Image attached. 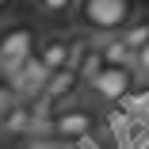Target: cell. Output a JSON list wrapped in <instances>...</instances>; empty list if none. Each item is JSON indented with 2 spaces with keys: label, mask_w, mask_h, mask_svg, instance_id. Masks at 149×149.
<instances>
[{
  "label": "cell",
  "mask_w": 149,
  "mask_h": 149,
  "mask_svg": "<svg viewBox=\"0 0 149 149\" xmlns=\"http://www.w3.org/2000/svg\"><path fill=\"white\" fill-rule=\"evenodd\" d=\"M73 69L84 77V84L100 77L107 69V57H103V42L100 38H77V57H73Z\"/></svg>",
  "instance_id": "6"
},
{
  "label": "cell",
  "mask_w": 149,
  "mask_h": 149,
  "mask_svg": "<svg viewBox=\"0 0 149 149\" xmlns=\"http://www.w3.org/2000/svg\"><path fill=\"white\" fill-rule=\"evenodd\" d=\"M77 0H35V12L42 19H57V15H69V8Z\"/></svg>",
  "instance_id": "10"
},
{
  "label": "cell",
  "mask_w": 149,
  "mask_h": 149,
  "mask_svg": "<svg viewBox=\"0 0 149 149\" xmlns=\"http://www.w3.org/2000/svg\"><path fill=\"white\" fill-rule=\"evenodd\" d=\"M100 130H103L107 138H115V141L130 145V130H138L130 103H111V107H100Z\"/></svg>",
  "instance_id": "5"
},
{
  "label": "cell",
  "mask_w": 149,
  "mask_h": 149,
  "mask_svg": "<svg viewBox=\"0 0 149 149\" xmlns=\"http://www.w3.org/2000/svg\"><path fill=\"white\" fill-rule=\"evenodd\" d=\"M38 123H42V115L35 111V103H31V100H15L12 107H4V134H12V138L31 134Z\"/></svg>",
  "instance_id": "7"
},
{
  "label": "cell",
  "mask_w": 149,
  "mask_h": 149,
  "mask_svg": "<svg viewBox=\"0 0 149 149\" xmlns=\"http://www.w3.org/2000/svg\"><path fill=\"white\" fill-rule=\"evenodd\" d=\"M134 69H138V73H145V77H149V46H145V50H141V54H138V65H134Z\"/></svg>",
  "instance_id": "11"
},
{
  "label": "cell",
  "mask_w": 149,
  "mask_h": 149,
  "mask_svg": "<svg viewBox=\"0 0 149 149\" xmlns=\"http://www.w3.org/2000/svg\"><path fill=\"white\" fill-rule=\"evenodd\" d=\"M118 35L126 38V46H130L134 54H141V50L149 46V15H134V19H130Z\"/></svg>",
  "instance_id": "9"
},
{
  "label": "cell",
  "mask_w": 149,
  "mask_h": 149,
  "mask_svg": "<svg viewBox=\"0 0 149 149\" xmlns=\"http://www.w3.org/2000/svg\"><path fill=\"white\" fill-rule=\"evenodd\" d=\"M35 27L31 23H8L4 27V50H0V61H4V77H12L15 69H23L35 57Z\"/></svg>",
  "instance_id": "2"
},
{
  "label": "cell",
  "mask_w": 149,
  "mask_h": 149,
  "mask_svg": "<svg viewBox=\"0 0 149 149\" xmlns=\"http://www.w3.org/2000/svg\"><path fill=\"white\" fill-rule=\"evenodd\" d=\"M134 84H138V69L107 65L100 77H92V80L84 84V92L92 96V100H100L103 107H111V103H126L130 92H134Z\"/></svg>",
  "instance_id": "1"
},
{
  "label": "cell",
  "mask_w": 149,
  "mask_h": 149,
  "mask_svg": "<svg viewBox=\"0 0 149 149\" xmlns=\"http://www.w3.org/2000/svg\"><path fill=\"white\" fill-rule=\"evenodd\" d=\"M38 61L50 69V73H61V69H73V57H77V38L69 35H46L38 42Z\"/></svg>",
  "instance_id": "4"
},
{
  "label": "cell",
  "mask_w": 149,
  "mask_h": 149,
  "mask_svg": "<svg viewBox=\"0 0 149 149\" xmlns=\"http://www.w3.org/2000/svg\"><path fill=\"white\" fill-rule=\"evenodd\" d=\"M100 42H103V57H107V65H123V69H134L138 65V54L126 46V38L123 35H100Z\"/></svg>",
  "instance_id": "8"
},
{
  "label": "cell",
  "mask_w": 149,
  "mask_h": 149,
  "mask_svg": "<svg viewBox=\"0 0 149 149\" xmlns=\"http://www.w3.org/2000/svg\"><path fill=\"white\" fill-rule=\"evenodd\" d=\"M46 126H50L57 138L77 141V138H88V134L100 126V115L88 107V103H69V107H61V111H54V115L46 118Z\"/></svg>",
  "instance_id": "3"
}]
</instances>
